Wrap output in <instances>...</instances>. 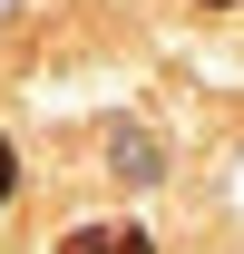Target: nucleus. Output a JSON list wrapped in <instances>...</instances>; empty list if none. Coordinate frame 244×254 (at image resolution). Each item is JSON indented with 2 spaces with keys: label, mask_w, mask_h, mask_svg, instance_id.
I'll return each instance as SVG.
<instances>
[{
  "label": "nucleus",
  "mask_w": 244,
  "mask_h": 254,
  "mask_svg": "<svg viewBox=\"0 0 244 254\" xmlns=\"http://www.w3.org/2000/svg\"><path fill=\"white\" fill-rule=\"evenodd\" d=\"M108 157H118L108 176H127V186H156V176H166V166H156V137H147V127H108Z\"/></svg>",
  "instance_id": "nucleus-1"
},
{
  "label": "nucleus",
  "mask_w": 244,
  "mask_h": 254,
  "mask_svg": "<svg viewBox=\"0 0 244 254\" xmlns=\"http://www.w3.org/2000/svg\"><path fill=\"white\" fill-rule=\"evenodd\" d=\"M59 254H156V245L137 235V225H78V235H68Z\"/></svg>",
  "instance_id": "nucleus-2"
},
{
  "label": "nucleus",
  "mask_w": 244,
  "mask_h": 254,
  "mask_svg": "<svg viewBox=\"0 0 244 254\" xmlns=\"http://www.w3.org/2000/svg\"><path fill=\"white\" fill-rule=\"evenodd\" d=\"M10 186H20V157H10V137H0V205H10Z\"/></svg>",
  "instance_id": "nucleus-3"
},
{
  "label": "nucleus",
  "mask_w": 244,
  "mask_h": 254,
  "mask_svg": "<svg viewBox=\"0 0 244 254\" xmlns=\"http://www.w3.org/2000/svg\"><path fill=\"white\" fill-rule=\"evenodd\" d=\"M10 10H20V0H0V20H10Z\"/></svg>",
  "instance_id": "nucleus-4"
},
{
  "label": "nucleus",
  "mask_w": 244,
  "mask_h": 254,
  "mask_svg": "<svg viewBox=\"0 0 244 254\" xmlns=\"http://www.w3.org/2000/svg\"><path fill=\"white\" fill-rule=\"evenodd\" d=\"M205 10H235V0H205Z\"/></svg>",
  "instance_id": "nucleus-5"
}]
</instances>
